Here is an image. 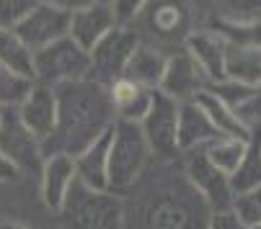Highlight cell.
I'll return each mask as SVG.
<instances>
[{"label": "cell", "mask_w": 261, "mask_h": 229, "mask_svg": "<svg viewBox=\"0 0 261 229\" xmlns=\"http://www.w3.org/2000/svg\"><path fill=\"white\" fill-rule=\"evenodd\" d=\"M230 211L248 226H261V185L258 188H251V190H243L233 199V206Z\"/></svg>", "instance_id": "26"}, {"label": "cell", "mask_w": 261, "mask_h": 229, "mask_svg": "<svg viewBox=\"0 0 261 229\" xmlns=\"http://www.w3.org/2000/svg\"><path fill=\"white\" fill-rule=\"evenodd\" d=\"M86 78H91V54L81 49L70 36L34 52V83L57 88Z\"/></svg>", "instance_id": "3"}, {"label": "cell", "mask_w": 261, "mask_h": 229, "mask_svg": "<svg viewBox=\"0 0 261 229\" xmlns=\"http://www.w3.org/2000/svg\"><path fill=\"white\" fill-rule=\"evenodd\" d=\"M228 44V42H225ZM225 80L258 88L261 85V47H236L225 49Z\"/></svg>", "instance_id": "18"}, {"label": "cell", "mask_w": 261, "mask_h": 229, "mask_svg": "<svg viewBox=\"0 0 261 229\" xmlns=\"http://www.w3.org/2000/svg\"><path fill=\"white\" fill-rule=\"evenodd\" d=\"M236 116L241 119V124L251 132V129H261V85L253 88L251 98L236 111Z\"/></svg>", "instance_id": "29"}, {"label": "cell", "mask_w": 261, "mask_h": 229, "mask_svg": "<svg viewBox=\"0 0 261 229\" xmlns=\"http://www.w3.org/2000/svg\"><path fill=\"white\" fill-rule=\"evenodd\" d=\"M18 173H16V168L3 157V155H0V180H13Z\"/></svg>", "instance_id": "32"}, {"label": "cell", "mask_w": 261, "mask_h": 229, "mask_svg": "<svg viewBox=\"0 0 261 229\" xmlns=\"http://www.w3.org/2000/svg\"><path fill=\"white\" fill-rule=\"evenodd\" d=\"M253 229H261V226H253Z\"/></svg>", "instance_id": "34"}, {"label": "cell", "mask_w": 261, "mask_h": 229, "mask_svg": "<svg viewBox=\"0 0 261 229\" xmlns=\"http://www.w3.org/2000/svg\"><path fill=\"white\" fill-rule=\"evenodd\" d=\"M57 98V126L49 139L42 142L47 157L67 155L75 160L96 139L114 126V106L109 101V88L86 78L55 88Z\"/></svg>", "instance_id": "1"}, {"label": "cell", "mask_w": 261, "mask_h": 229, "mask_svg": "<svg viewBox=\"0 0 261 229\" xmlns=\"http://www.w3.org/2000/svg\"><path fill=\"white\" fill-rule=\"evenodd\" d=\"M246 142H248V139H238V137H217V139H212L202 152H204V157L210 160L212 168H217L222 175L230 178V175L238 170V165L243 162Z\"/></svg>", "instance_id": "23"}, {"label": "cell", "mask_w": 261, "mask_h": 229, "mask_svg": "<svg viewBox=\"0 0 261 229\" xmlns=\"http://www.w3.org/2000/svg\"><path fill=\"white\" fill-rule=\"evenodd\" d=\"M186 180H189L194 193L204 201L210 214L230 211L233 199H236L230 188V178L222 175L217 168H212L202 149H194L189 160H186Z\"/></svg>", "instance_id": "9"}, {"label": "cell", "mask_w": 261, "mask_h": 229, "mask_svg": "<svg viewBox=\"0 0 261 229\" xmlns=\"http://www.w3.org/2000/svg\"><path fill=\"white\" fill-rule=\"evenodd\" d=\"M0 229H29V226L16 224V221H0Z\"/></svg>", "instance_id": "33"}, {"label": "cell", "mask_w": 261, "mask_h": 229, "mask_svg": "<svg viewBox=\"0 0 261 229\" xmlns=\"http://www.w3.org/2000/svg\"><path fill=\"white\" fill-rule=\"evenodd\" d=\"M34 6L36 3H31V0H0V28L16 31L34 11Z\"/></svg>", "instance_id": "28"}, {"label": "cell", "mask_w": 261, "mask_h": 229, "mask_svg": "<svg viewBox=\"0 0 261 229\" xmlns=\"http://www.w3.org/2000/svg\"><path fill=\"white\" fill-rule=\"evenodd\" d=\"M16 113H18V121L23 124V129L42 144L44 139H49L55 134V126H57L55 88L34 83V90L29 93V98L23 101V106Z\"/></svg>", "instance_id": "12"}, {"label": "cell", "mask_w": 261, "mask_h": 229, "mask_svg": "<svg viewBox=\"0 0 261 229\" xmlns=\"http://www.w3.org/2000/svg\"><path fill=\"white\" fill-rule=\"evenodd\" d=\"M194 103L204 111V116L210 119V124L215 126V132L220 137H238V139H248V129L241 124V119L236 116V111H230L222 101H217L210 90H202Z\"/></svg>", "instance_id": "20"}, {"label": "cell", "mask_w": 261, "mask_h": 229, "mask_svg": "<svg viewBox=\"0 0 261 229\" xmlns=\"http://www.w3.org/2000/svg\"><path fill=\"white\" fill-rule=\"evenodd\" d=\"M207 229H248V226L233 211H217V214H210Z\"/></svg>", "instance_id": "30"}, {"label": "cell", "mask_w": 261, "mask_h": 229, "mask_svg": "<svg viewBox=\"0 0 261 229\" xmlns=\"http://www.w3.org/2000/svg\"><path fill=\"white\" fill-rule=\"evenodd\" d=\"M197 211L186 199H161L150 214V229H197Z\"/></svg>", "instance_id": "21"}, {"label": "cell", "mask_w": 261, "mask_h": 229, "mask_svg": "<svg viewBox=\"0 0 261 229\" xmlns=\"http://www.w3.org/2000/svg\"><path fill=\"white\" fill-rule=\"evenodd\" d=\"M166 62L168 57L161 54L158 49L153 47H137L127 70H124V78L140 88H147V90H158L161 80H163V72H166Z\"/></svg>", "instance_id": "19"}, {"label": "cell", "mask_w": 261, "mask_h": 229, "mask_svg": "<svg viewBox=\"0 0 261 229\" xmlns=\"http://www.w3.org/2000/svg\"><path fill=\"white\" fill-rule=\"evenodd\" d=\"M207 88H210L207 78L202 75V70L197 67V62L186 54V49L168 57L163 80L158 85V90L163 95H168L176 103H186V101H194Z\"/></svg>", "instance_id": "10"}, {"label": "cell", "mask_w": 261, "mask_h": 229, "mask_svg": "<svg viewBox=\"0 0 261 229\" xmlns=\"http://www.w3.org/2000/svg\"><path fill=\"white\" fill-rule=\"evenodd\" d=\"M217 101H222L230 111H238L248 98H251V93H253V88H248V85H241V83H233V80H220V83H215V85H210L207 88Z\"/></svg>", "instance_id": "27"}, {"label": "cell", "mask_w": 261, "mask_h": 229, "mask_svg": "<svg viewBox=\"0 0 261 229\" xmlns=\"http://www.w3.org/2000/svg\"><path fill=\"white\" fill-rule=\"evenodd\" d=\"M176 121H178V103L163 95L161 90L153 93V103L147 116L140 121L142 137L150 147V155L161 160H171L178 155L176 144Z\"/></svg>", "instance_id": "8"}, {"label": "cell", "mask_w": 261, "mask_h": 229, "mask_svg": "<svg viewBox=\"0 0 261 229\" xmlns=\"http://www.w3.org/2000/svg\"><path fill=\"white\" fill-rule=\"evenodd\" d=\"M114 28H117V16L111 3H83L81 8L72 11L70 39L91 54V49Z\"/></svg>", "instance_id": "11"}, {"label": "cell", "mask_w": 261, "mask_h": 229, "mask_svg": "<svg viewBox=\"0 0 261 229\" xmlns=\"http://www.w3.org/2000/svg\"><path fill=\"white\" fill-rule=\"evenodd\" d=\"M31 90H34L31 78L11 70H0V111H18Z\"/></svg>", "instance_id": "25"}, {"label": "cell", "mask_w": 261, "mask_h": 229, "mask_svg": "<svg viewBox=\"0 0 261 229\" xmlns=\"http://www.w3.org/2000/svg\"><path fill=\"white\" fill-rule=\"evenodd\" d=\"M109 139H111V129L75 157V180L91 190H106V183H109Z\"/></svg>", "instance_id": "17"}, {"label": "cell", "mask_w": 261, "mask_h": 229, "mask_svg": "<svg viewBox=\"0 0 261 229\" xmlns=\"http://www.w3.org/2000/svg\"><path fill=\"white\" fill-rule=\"evenodd\" d=\"M153 93L155 90L140 88V85L129 83L127 78H119L117 83H111L109 85V101H111V106H114L117 121L140 124L147 116V111H150Z\"/></svg>", "instance_id": "16"}, {"label": "cell", "mask_w": 261, "mask_h": 229, "mask_svg": "<svg viewBox=\"0 0 261 229\" xmlns=\"http://www.w3.org/2000/svg\"><path fill=\"white\" fill-rule=\"evenodd\" d=\"M178 23V8L176 6H161L155 11V26L161 31H173Z\"/></svg>", "instance_id": "31"}, {"label": "cell", "mask_w": 261, "mask_h": 229, "mask_svg": "<svg viewBox=\"0 0 261 229\" xmlns=\"http://www.w3.org/2000/svg\"><path fill=\"white\" fill-rule=\"evenodd\" d=\"M60 211L70 229H119L122 219L119 201L109 190H91L78 180Z\"/></svg>", "instance_id": "4"}, {"label": "cell", "mask_w": 261, "mask_h": 229, "mask_svg": "<svg viewBox=\"0 0 261 229\" xmlns=\"http://www.w3.org/2000/svg\"><path fill=\"white\" fill-rule=\"evenodd\" d=\"M70 18L72 13L62 8V3H36L34 11L26 16V21L13 31L23 47L34 54L65 36H70Z\"/></svg>", "instance_id": "6"}, {"label": "cell", "mask_w": 261, "mask_h": 229, "mask_svg": "<svg viewBox=\"0 0 261 229\" xmlns=\"http://www.w3.org/2000/svg\"><path fill=\"white\" fill-rule=\"evenodd\" d=\"M150 147H147L140 124L114 121L109 139V193H127L142 175L147 160H150Z\"/></svg>", "instance_id": "2"}, {"label": "cell", "mask_w": 261, "mask_h": 229, "mask_svg": "<svg viewBox=\"0 0 261 229\" xmlns=\"http://www.w3.org/2000/svg\"><path fill=\"white\" fill-rule=\"evenodd\" d=\"M42 199L49 211H60L70 188L75 185V160L67 155H52L42 165Z\"/></svg>", "instance_id": "15"}, {"label": "cell", "mask_w": 261, "mask_h": 229, "mask_svg": "<svg viewBox=\"0 0 261 229\" xmlns=\"http://www.w3.org/2000/svg\"><path fill=\"white\" fill-rule=\"evenodd\" d=\"M0 155L16 168V173L42 175V144L23 129L16 111H0Z\"/></svg>", "instance_id": "7"}, {"label": "cell", "mask_w": 261, "mask_h": 229, "mask_svg": "<svg viewBox=\"0 0 261 229\" xmlns=\"http://www.w3.org/2000/svg\"><path fill=\"white\" fill-rule=\"evenodd\" d=\"M137 49V34L132 28L117 26L91 49V80L109 88L124 78V70Z\"/></svg>", "instance_id": "5"}, {"label": "cell", "mask_w": 261, "mask_h": 229, "mask_svg": "<svg viewBox=\"0 0 261 229\" xmlns=\"http://www.w3.org/2000/svg\"><path fill=\"white\" fill-rule=\"evenodd\" d=\"M217 137L220 134L215 132V126L204 116V111L194 101L178 103V121H176V144H178V152L204 149Z\"/></svg>", "instance_id": "14"}, {"label": "cell", "mask_w": 261, "mask_h": 229, "mask_svg": "<svg viewBox=\"0 0 261 229\" xmlns=\"http://www.w3.org/2000/svg\"><path fill=\"white\" fill-rule=\"evenodd\" d=\"M258 185H261V129H251L243 162L230 175V188H233V196H238L243 190H251Z\"/></svg>", "instance_id": "22"}, {"label": "cell", "mask_w": 261, "mask_h": 229, "mask_svg": "<svg viewBox=\"0 0 261 229\" xmlns=\"http://www.w3.org/2000/svg\"><path fill=\"white\" fill-rule=\"evenodd\" d=\"M0 70H11L34 80V54L13 31L0 28Z\"/></svg>", "instance_id": "24"}, {"label": "cell", "mask_w": 261, "mask_h": 229, "mask_svg": "<svg viewBox=\"0 0 261 229\" xmlns=\"http://www.w3.org/2000/svg\"><path fill=\"white\" fill-rule=\"evenodd\" d=\"M225 39L217 31H197L186 39V54H189L210 85L225 80Z\"/></svg>", "instance_id": "13"}]
</instances>
